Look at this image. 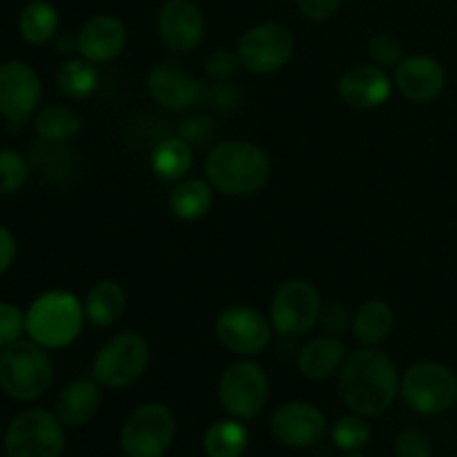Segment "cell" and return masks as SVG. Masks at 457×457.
Masks as SVG:
<instances>
[{
  "mask_svg": "<svg viewBox=\"0 0 457 457\" xmlns=\"http://www.w3.org/2000/svg\"><path fill=\"white\" fill-rule=\"evenodd\" d=\"M400 373L386 353L373 346L351 353L339 370V397L353 413L378 418L400 393Z\"/></svg>",
  "mask_w": 457,
  "mask_h": 457,
  "instance_id": "1",
  "label": "cell"
},
{
  "mask_svg": "<svg viewBox=\"0 0 457 457\" xmlns=\"http://www.w3.org/2000/svg\"><path fill=\"white\" fill-rule=\"evenodd\" d=\"M204 172L214 190L230 196H248L268 186L272 161L257 143L221 141L205 156Z\"/></svg>",
  "mask_w": 457,
  "mask_h": 457,
  "instance_id": "2",
  "label": "cell"
},
{
  "mask_svg": "<svg viewBox=\"0 0 457 457\" xmlns=\"http://www.w3.org/2000/svg\"><path fill=\"white\" fill-rule=\"evenodd\" d=\"M87 321L85 306L70 290L54 288L38 295L25 312V335L47 351L65 348L79 339Z\"/></svg>",
  "mask_w": 457,
  "mask_h": 457,
  "instance_id": "3",
  "label": "cell"
},
{
  "mask_svg": "<svg viewBox=\"0 0 457 457\" xmlns=\"http://www.w3.org/2000/svg\"><path fill=\"white\" fill-rule=\"evenodd\" d=\"M54 366L47 348L18 339L0 351V388L18 402L38 400L52 386Z\"/></svg>",
  "mask_w": 457,
  "mask_h": 457,
  "instance_id": "4",
  "label": "cell"
},
{
  "mask_svg": "<svg viewBox=\"0 0 457 457\" xmlns=\"http://www.w3.org/2000/svg\"><path fill=\"white\" fill-rule=\"evenodd\" d=\"M400 395L420 415H442L457 404V375L440 361H418L400 379Z\"/></svg>",
  "mask_w": 457,
  "mask_h": 457,
  "instance_id": "5",
  "label": "cell"
},
{
  "mask_svg": "<svg viewBox=\"0 0 457 457\" xmlns=\"http://www.w3.org/2000/svg\"><path fill=\"white\" fill-rule=\"evenodd\" d=\"M65 424L56 413L27 409L9 422L4 451L9 457H61L65 451Z\"/></svg>",
  "mask_w": 457,
  "mask_h": 457,
  "instance_id": "6",
  "label": "cell"
},
{
  "mask_svg": "<svg viewBox=\"0 0 457 457\" xmlns=\"http://www.w3.org/2000/svg\"><path fill=\"white\" fill-rule=\"evenodd\" d=\"M177 436V418L161 402L138 406L120 428V449L128 457H163Z\"/></svg>",
  "mask_w": 457,
  "mask_h": 457,
  "instance_id": "7",
  "label": "cell"
},
{
  "mask_svg": "<svg viewBox=\"0 0 457 457\" xmlns=\"http://www.w3.org/2000/svg\"><path fill=\"white\" fill-rule=\"evenodd\" d=\"M150 364V344L138 333H120L107 339L96 353L92 364V378L101 386H132Z\"/></svg>",
  "mask_w": 457,
  "mask_h": 457,
  "instance_id": "8",
  "label": "cell"
},
{
  "mask_svg": "<svg viewBox=\"0 0 457 457\" xmlns=\"http://www.w3.org/2000/svg\"><path fill=\"white\" fill-rule=\"evenodd\" d=\"M219 404L230 418L254 420L266 409L270 397L268 375L257 361L241 360L228 366L219 378Z\"/></svg>",
  "mask_w": 457,
  "mask_h": 457,
  "instance_id": "9",
  "label": "cell"
},
{
  "mask_svg": "<svg viewBox=\"0 0 457 457\" xmlns=\"http://www.w3.org/2000/svg\"><path fill=\"white\" fill-rule=\"evenodd\" d=\"M321 295L311 281L288 279L277 288L270 302L272 328L284 337L306 335L320 324Z\"/></svg>",
  "mask_w": 457,
  "mask_h": 457,
  "instance_id": "10",
  "label": "cell"
},
{
  "mask_svg": "<svg viewBox=\"0 0 457 457\" xmlns=\"http://www.w3.org/2000/svg\"><path fill=\"white\" fill-rule=\"evenodd\" d=\"M295 38L279 22H259L241 34L237 43L241 67L259 76L275 74L293 58Z\"/></svg>",
  "mask_w": 457,
  "mask_h": 457,
  "instance_id": "11",
  "label": "cell"
},
{
  "mask_svg": "<svg viewBox=\"0 0 457 457\" xmlns=\"http://www.w3.org/2000/svg\"><path fill=\"white\" fill-rule=\"evenodd\" d=\"M272 321L250 306H230L219 312L214 335L219 344L237 355L253 357L268 348L272 339Z\"/></svg>",
  "mask_w": 457,
  "mask_h": 457,
  "instance_id": "12",
  "label": "cell"
},
{
  "mask_svg": "<svg viewBox=\"0 0 457 457\" xmlns=\"http://www.w3.org/2000/svg\"><path fill=\"white\" fill-rule=\"evenodd\" d=\"M43 98L40 76L29 62H0V114L12 123H25L38 112Z\"/></svg>",
  "mask_w": 457,
  "mask_h": 457,
  "instance_id": "13",
  "label": "cell"
},
{
  "mask_svg": "<svg viewBox=\"0 0 457 457\" xmlns=\"http://www.w3.org/2000/svg\"><path fill=\"white\" fill-rule=\"evenodd\" d=\"M272 436L290 449H311L326 436V418L311 402H286L270 420Z\"/></svg>",
  "mask_w": 457,
  "mask_h": 457,
  "instance_id": "14",
  "label": "cell"
},
{
  "mask_svg": "<svg viewBox=\"0 0 457 457\" xmlns=\"http://www.w3.org/2000/svg\"><path fill=\"white\" fill-rule=\"evenodd\" d=\"M156 22L163 45L177 54L192 52L205 38V18L195 0H165Z\"/></svg>",
  "mask_w": 457,
  "mask_h": 457,
  "instance_id": "15",
  "label": "cell"
},
{
  "mask_svg": "<svg viewBox=\"0 0 457 457\" xmlns=\"http://www.w3.org/2000/svg\"><path fill=\"white\" fill-rule=\"evenodd\" d=\"M393 83L402 96L411 103H431L445 92L446 71L440 61L427 54H413L402 58L395 67Z\"/></svg>",
  "mask_w": 457,
  "mask_h": 457,
  "instance_id": "16",
  "label": "cell"
},
{
  "mask_svg": "<svg viewBox=\"0 0 457 457\" xmlns=\"http://www.w3.org/2000/svg\"><path fill=\"white\" fill-rule=\"evenodd\" d=\"M128 45V29L120 18L112 13H96L80 25L76 34V52L79 56L96 62H110L123 54Z\"/></svg>",
  "mask_w": 457,
  "mask_h": 457,
  "instance_id": "17",
  "label": "cell"
},
{
  "mask_svg": "<svg viewBox=\"0 0 457 457\" xmlns=\"http://www.w3.org/2000/svg\"><path fill=\"white\" fill-rule=\"evenodd\" d=\"M147 92L163 110L181 112L199 101L201 83L177 62H161L147 76Z\"/></svg>",
  "mask_w": 457,
  "mask_h": 457,
  "instance_id": "18",
  "label": "cell"
},
{
  "mask_svg": "<svg viewBox=\"0 0 457 457\" xmlns=\"http://www.w3.org/2000/svg\"><path fill=\"white\" fill-rule=\"evenodd\" d=\"M393 80L386 70L379 65H357L351 67L346 74L339 79L337 92L339 98L348 107L355 110H375L382 107L391 98Z\"/></svg>",
  "mask_w": 457,
  "mask_h": 457,
  "instance_id": "19",
  "label": "cell"
},
{
  "mask_svg": "<svg viewBox=\"0 0 457 457\" xmlns=\"http://www.w3.org/2000/svg\"><path fill=\"white\" fill-rule=\"evenodd\" d=\"M346 357L348 353L342 339L335 335H324V337H315L303 344L297 366L308 379H328L342 370Z\"/></svg>",
  "mask_w": 457,
  "mask_h": 457,
  "instance_id": "20",
  "label": "cell"
},
{
  "mask_svg": "<svg viewBox=\"0 0 457 457\" xmlns=\"http://www.w3.org/2000/svg\"><path fill=\"white\" fill-rule=\"evenodd\" d=\"M101 384L96 379H74L62 388L56 400V415L65 427H83L96 415L101 406Z\"/></svg>",
  "mask_w": 457,
  "mask_h": 457,
  "instance_id": "21",
  "label": "cell"
},
{
  "mask_svg": "<svg viewBox=\"0 0 457 457\" xmlns=\"http://www.w3.org/2000/svg\"><path fill=\"white\" fill-rule=\"evenodd\" d=\"M83 306L85 317H87L94 328H110L123 317L128 297H125V290L116 281L103 279L89 288Z\"/></svg>",
  "mask_w": 457,
  "mask_h": 457,
  "instance_id": "22",
  "label": "cell"
},
{
  "mask_svg": "<svg viewBox=\"0 0 457 457\" xmlns=\"http://www.w3.org/2000/svg\"><path fill=\"white\" fill-rule=\"evenodd\" d=\"M395 326V312L384 299H369L361 303L353 320V333L355 339L364 346H378L388 335L393 333Z\"/></svg>",
  "mask_w": 457,
  "mask_h": 457,
  "instance_id": "23",
  "label": "cell"
},
{
  "mask_svg": "<svg viewBox=\"0 0 457 457\" xmlns=\"http://www.w3.org/2000/svg\"><path fill=\"white\" fill-rule=\"evenodd\" d=\"M212 190L208 179H181L170 192V210L181 221H199L212 208Z\"/></svg>",
  "mask_w": 457,
  "mask_h": 457,
  "instance_id": "24",
  "label": "cell"
},
{
  "mask_svg": "<svg viewBox=\"0 0 457 457\" xmlns=\"http://www.w3.org/2000/svg\"><path fill=\"white\" fill-rule=\"evenodd\" d=\"M34 132L45 143H70L80 132V114L71 105H47L34 114Z\"/></svg>",
  "mask_w": 457,
  "mask_h": 457,
  "instance_id": "25",
  "label": "cell"
},
{
  "mask_svg": "<svg viewBox=\"0 0 457 457\" xmlns=\"http://www.w3.org/2000/svg\"><path fill=\"white\" fill-rule=\"evenodd\" d=\"M58 12L47 0H31L18 16V31L29 45H45L58 36Z\"/></svg>",
  "mask_w": 457,
  "mask_h": 457,
  "instance_id": "26",
  "label": "cell"
},
{
  "mask_svg": "<svg viewBox=\"0 0 457 457\" xmlns=\"http://www.w3.org/2000/svg\"><path fill=\"white\" fill-rule=\"evenodd\" d=\"M152 170L165 181H181L192 168V145L181 137L163 138L152 150Z\"/></svg>",
  "mask_w": 457,
  "mask_h": 457,
  "instance_id": "27",
  "label": "cell"
},
{
  "mask_svg": "<svg viewBox=\"0 0 457 457\" xmlns=\"http://www.w3.org/2000/svg\"><path fill=\"white\" fill-rule=\"evenodd\" d=\"M248 446V428L235 418L212 424L204 436V451L208 457H244Z\"/></svg>",
  "mask_w": 457,
  "mask_h": 457,
  "instance_id": "28",
  "label": "cell"
},
{
  "mask_svg": "<svg viewBox=\"0 0 457 457\" xmlns=\"http://www.w3.org/2000/svg\"><path fill=\"white\" fill-rule=\"evenodd\" d=\"M58 92L67 98H87L101 85V71H98L96 62L87 61V58H70L61 65L56 74Z\"/></svg>",
  "mask_w": 457,
  "mask_h": 457,
  "instance_id": "29",
  "label": "cell"
},
{
  "mask_svg": "<svg viewBox=\"0 0 457 457\" xmlns=\"http://www.w3.org/2000/svg\"><path fill=\"white\" fill-rule=\"evenodd\" d=\"M330 436H333L337 449L346 451V453H357V451H361L370 442V427L361 415H344V418H339L333 424Z\"/></svg>",
  "mask_w": 457,
  "mask_h": 457,
  "instance_id": "30",
  "label": "cell"
},
{
  "mask_svg": "<svg viewBox=\"0 0 457 457\" xmlns=\"http://www.w3.org/2000/svg\"><path fill=\"white\" fill-rule=\"evenodd\" d=\"M29 177V163L25 156L12 147L0 150V196L16 195Z\"/></svg>",
  "mask_w": 457,
  "mask_h": 457,
  "instance_id": "31",
  "label": "cell"
},
{
  "mask_svg": "<svg viewBox=\"0 0 457 457\" xmlns=\"http://www.w3.org/2000/svg\"><path fill=\"white\" fill-rule=\"evenodd\" d=\"M366 52H369L370 61L379 67H397L400 61L404 58V47H402L400 40L393 34H375L369 38L366 45Z\"/></svg>",
  "mask_w": 457,
  "mask_h": 457,
  "instance_id": "32",
  "label": "cell"
},
{
  "mask_svg": "<svg viewBox=\"0 0 457 457\" xmlns=\"http://www.w3.org/2000/svg\"><path fill=\"white\" fill-rule=\"evenodd\" d=\"M25 335V312L18 306L0 302V348L18 342Z\"/></svg>",
  "mask_w": 457,
  "mask_h": 457,
  "instance_id": "33",
  "label": "cell"
},
{
  "mask_svg": "<svg viewBox=\"0 0 457 457\" xmlns=\"http://www.w3.org/2000/svg\"><path fill=\"white\" fill-rule=\"evenodd\" d=\"M241 67L239 54L230 52V49H217L205 61V71L212 80H230Z\"/></svg>",
  "mask_w": 457,
  "mask_h": 457,
  "instance_id": "34",
  "label": "cell"
},
{
  "mask_svg": "<svg viewBox=\"0 0 457 457\" xmlns=\"http://www.w3.org/2000/svg\"><path fill=\"white\" fill-rule=\"evenodd\" d=\"M212 132H214L212 119H208V116L204 114L187 116V119H183L181 125H179V137H181L183 141L190 143L192 147L204 145V143L212 137Z\"/></svg>",
  "mask_w": 457,
  "mask_h": 457,
  "instance_id": "35",
  "label": "cell"
},
{
  "mask_svg": "<svg viewBox=\"0 0 457 457\" xmlns=\"http://www.w3.org/2000/svg\"><path fill=\"white\" fill-rule=\"evenodd\" d=\"M397 457H431V442L420 428H409L395 442Z\"/></svg>",
  "mask_w": 457,
  "mask_h": 457,
  "instance_id": "36",
  "label": "cell"
},
{
  "mask_svg": "<svg viewBox=\"0 0 457 457\" xmlns=\"http://www.w3.org/2000/svg\"><path fill=\"white\" fill-rule=\"evenodd\" d=\"M320 321L321 326H324L326 333L339 337V335L346 333L348 326H351V312H348V308L344 306V303L333 302L326 308H321Z\"/></svg>",
  "mask_w": 457,
  "mask_h": 457,
  "instance_id": "37",
  "label": "cell"
},
{
  "mask_svg": "<svg viewBox=\"0 0 457 457\" xmlns=\"http://www.w3.org/2000/svg\"><path fill=\"white\" fill-rule=\"evenodd\" d=\"M297 9L312 22H324L337 13L344 0H295Z\"/></svg>",
  "mask_w": 457,
  "mask_h": 457,
  "instance_id": "38",
  "label": "cell"
},
{
  "mask_svg": "<svg viewBox=\"0 0 457 457\" xmlns=\"http://www.w3.org/2000/svg\"><path fill=\"white\" fill-rule=\"evenodd\" d=\"M205 96H208L210 105L226 112L239 103V89H237L235 85L228 83V80H214V85L208 89Z\"/></svg>",
  "mask_w": 457,
  "mask_h": 457,
  "instance_id": "39",
  "label": "cell"
},
{
  "mask_svg": "<svg viewBox=\"0 0 457 457\" xmlns=\"http://www.w3.org/2000/svg\"><path fill=\"white\" fill-rule=\"evenodd\" d=\"M16 253H18V244H16V237L13 232L9 230L7 226L0 223V275L9 270L16 262Z\"/></svg>",
  "mask_w": 457,
  "mask_h": 457,
  "instance_id": "40",
  "label": "cell"
},
{
  "mask_svg": "<svg viewBox=\"0 0 457 457\" xmlns=\"http://www.w3.org/2000/svg\"><path fill=\"white\" fill-rule=\"evenodd\" d=\"M342 457H366V455H360V453H346V455H342Z\"/></svg>",
  "mask_w": 457,
  "mask_h": 457,
  "instance_id": "41",
  "label": "cell"
}]
</instances>
